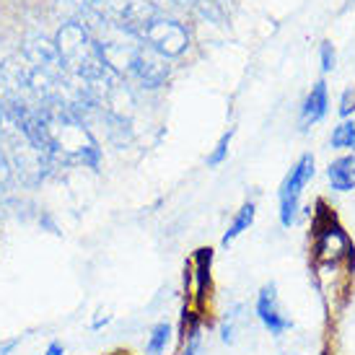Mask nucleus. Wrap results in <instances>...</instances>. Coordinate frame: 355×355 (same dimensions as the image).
Here are the masks:
<instances>
[{
	"label": "nucleus",
	"mask_w": 355,
	"mask_h": 355,
	"mask_svg": "<svg viewBox=\"0 0 355 355\" xmlns=\"http://www.w3.org/2000/svg\"><path fill=\"white\" fill-rule=\"evenodd\" d=\"M42 125L52 161L99 171L101 148L86 119L68 107H42Z\"/></svg>",
	"instance_id": "obj_1"
},
{
	"label": "nucleus",
	"mask_w": 355,
	"mask_h": 355,
	"mask_svg": "<svg viewBox=\"0 0 355 355\" xmlns=\"http://www.w3.org/2000/svg\"><path fill=\"white\" fill-rule=\"evenodd\" d=\"M55 47L65 62V70L78 89H89L101 78H107L112 70L104 62L96 34L80 24V21H65L55 34Z\"/></svg>",
	"instance_id": "obj_2"
},
{
	"label": "nucleus",
	"mask_w": 355,
	"mask_h": 355,
	"mask_svg": "<svg viewBox=\"0 0 355 355\" xmlns=\"http://www.w3.org/2000/svg\"><path fill=\"white\" fill-rule=\"evenodd\" d=\"M135 37L166 60L184 55L189 47V31L184 29V24L177 19H168V16L158 13V10L150 19H146L140 24Z\"/></svg>",
	"instance_id": "obj_3"
},
{
	"label": "nucleus",
	"mask_w": 355,
	"mask_h": 355,
	"mask_svg": "<svg viewBox=\"0 0 355 355\" xmlns=\"http://www.w3.org/2000/svg\"><path fill=\"white\" fill-rule=\"evenodd\" d=\"M311 179H314V156L304 153L293 164V168L288 171V177L283 179V187H280V223L286 228L296 223L301 195H304V187Z\"/></svg>",
	"instance_id": "obj_4"
},
{
	"label": "nucleus",
	"mask_w": 355,
	"mask_h": 355,
	"mask_svg": "<svg viewBox=\"0 0 355 355\" xmlns=\"http://www.w3.org/2000/svg\"><path fill=\"white\" fill-rule=\"evenodd\" d=\"M91 6L101 21L125 31H132V34L138 31L143 21L150 19L158 10L148 0H91Z\"/></svg>",
	"instance_id": "obj_5"
},
{
	"label": "nucleus",
	"mask_w": 355,
	"mask_h": 355,
	"mask_svg": "<svg viewBox=\"0 0 355 355\" xmlns=\"http://www.w3.org/2000/svg\"><path fill=\"white\" fill-rule=\"evenodd\" d=\"M21 58L26 60L31 68L42 70V73H47V76H52V78L73 80L68 76V70H65V62H62V58H60L55 42H50L44 34H31V37H26L24 50H21Z\"/></svg>",
	"instance_id": "obj_6"
},
{
	"label": "nucleus",
	"mask_w": 355,
	"mask_h": 355,
	"mask_svg": "<svg viewBox=\"0 0 355 355\" xmlns=\"http://www.w3.org/2000/svg\"><path fill=\"white\" fill-rule=\"evenodd\" d=\"M128 78L135 80L143 89H161L168 78V60L150 50L148 44H143L132 68H130Z\"/></svg>",
	"instance_id": "obj_7"
},
{
	"label": "nucleus",
	"mask_w": 355,
	"mask_h": 355,
	"mask_svg": "<svg viewBox=\"0 0 355 355\" xmlns=\"http://www.w3.org/2000/svg\"><path fill=\"white\" fill-rule=\"evenodd\" d=\"M254 311L259 316V322L265 324V329L270 335H286L288 329H291V319L283 314V309H280V298H277V286L275 283H267L262 286V291L257 293V304H254Z\"/></svg>",
	"instance_id": "obj_8"
},
{
	"label": "nucleus",
	"mask_w": 355,
	"mask_h": 355,
	"mask_svg": "<svg viewBox=\"0 0 355 355\" xmlns=\"http://www.w3.org/2000/svg\"><path fill=\"white\" fill-rule=\"evenodd\" d=\"M329 112V94H327V83L324 80H316L309 96L304 99V107H301V125L309 128V125H316L322 122Z\"/></svg>",
	"instance_id": "obj_9"
},
{
	"label": "nucleus",
	"mask_w": 355,
	"mask_h": 355,
	"mask_svg": "<svg viewBox=\"0 0 355 355\" xmlns=\"http://www.w3.org/2000/svg\"><path fill=\"white\" fill-rule=\"evenodd\" d=\"M327 179L335 192H353L355 189V153L335 158L327 168Z\"/></svg>",
	"instance_id": "obj_10"
},
{
	"label": "nucleus",
	"mask_w": 355,
	"mask_h": 355,
	"mask_svg": "<svg viewBox=\"0 0 355 355\" xmlns=\"http://www.w3.org/2000/svg\"><path fill=\"white\" fill-rule=\"evenodd\" d=\"M254 216H257V205L254 202H247V205H241V210H239L236 216H234V220L228 223L226 234H223V239H220V244L223 247H228L231 241H236L244 231H249V226L254 223Z\"/></svg>",
	"instance_id": "obj_11"
},
{
	"label": "nucleus",
	"mask_w": 355,
	"mask_h": 355,
	"mask_svg": "<svg viewBox=\"0 0 355 355\" xmlns=\"http://www.w3.org/2000/svg\"><path fill=\"white\" fill-rule=\"evenodd\" d=\"M168 343H171V324L158 322V324L150 329L148 343H146V355H164Z\"/></svg>",
	"instance_id": "obj_12"
},
{
	"label": "nucleus",
	"mask_w": 355,
	"mask_h": 355,
	"mask_svg": "<svg viewBox=\"0 0 355 355\" xmlns=\"http://www.w3.org/2000/svg\"><path fill=\"white\" fill-rule=\"evenodd\" d=\"M329 146L337 150H353L355 153V122H350V119L340 122L329 138Z\"/></svg>",
	"instance_id": "obj_13"
},
{
	"label": "nucleus",
	"mask_w": 355,
	"mask_h": 355,
	"mask_svg": "<svg viewBox=\"0 0 355 355\" xmlns=\"http://www.w3.org/2000/svg\"><path fill=\"white\" fill-rule=\"evenodd\" d=\"M231 140H234V130H228V132H223V135H220L218 146L213 148V153L207 156V166L216 168V166H220V164L226 161V158H228V148H231Z\"/></svg>",
	"instance_id": "obj_14"
},
{
	"label": "nucleus",
	"mask_w": 355,
	"mask_h": 355,
	"mask_svg": "<svg viewBox=\"0 0 355 355\" xmlns=\"http://www.w3.org/2000/svg\"><path fill=\"white\" fill-rule=\"evenodd\" d=\"M239 322H241V306H236L231 314L226 316V322L220 327V337H223V343H234L236 340V329H239Z\"/></svg>",
	"instance_id": "obj_15"
},
{
	"label": "nucleus",
	"mask_w": 355,
	"mask_h": 355,
	"mask_svg": "<svg viewBox=\"0 0 355 355\" xmlns=\"http://www.w3.org/2000/svg\"><path fill=\"white\" fill-rule=\"evenodd\" d=\"M200 347H202V332H200V324H195L189 329V335L184 337V350H182V355H200Z\"/></svg>",
	"instance_id": "obj_16"
},
{
	"label": "nucleus",
	"mask_w": 355,
	"mask_h": 355,
	"mask_svg": "<svg viewBox=\"0 0 355 355\" xmlns=\"http://www.w3.org/2000/svg\"><path fill=\"white\" fill-rule=\"evenodd\" d=\"M319 58H322V70H324V73L335 70L337 55H335V47H332V42H322V47H319Z\"/></svg>",
	"instance_id": "obj_17"
},
{
	"label": "nucleus",
	"mask_w": 355,
	"mask_h": 355,
	"mask_svg": "<svg viewBox=\"0 0 355 355\" xmlns=\"http://www.w3.org/2000/svg\"><path fill=\"white\" fill-rule=\"evenodd\" d=\"M10 179H13V168H10L8 156H6V150H3V146H0V189L8 187Z\"/></svg>",
	"instance_id": "obj_18"
},
{
	"label": "nucleus",
	"mask_w": 355,
	"mask_h": 355,
	"mask_svg": "<svg viewBox=\"0 0 355 355\" xmlns=\"http://www.w3.org/2000/svg\"><path fill=\"white\" fill-rule=\"evenodd\" d=\"M21 340H24V337H10V340H6V343L0 345V355H10L21 345Z\"/></svg>",
	"instance_id": "obj_19"
},
{
	"label": "nucleus",
	"mask_w": 355,
	"mask_h": 355,
	"mask_svg": "<svg viewBox=\"0 0 355 355\" xmlns=\"http://www.w3.org/2000/svg\"><path fill=\"white\" fill-rule=\"evenodd\" d=\"M42 355H65V345L58 343V340H52L50 345H47V350H44Z\"/></svg>",
	"instance_id": "obj_20"
},
{
	"label": "nucleus",
	"mask_w": 355,
	"mask_h": 355,
	"mask_svg": "<svg viewBox=\"0 0 355 355\" xmlns=\"http://www.w3.org/2000/svg\"><path fill=\"white\" fill-rule=\"evenodd\" d=\"M109 319H112V316H96L94 324H91V329H101L104 324H109Z\"/></svg>",
	"instance_id": "obj_21"
},
{
	"label": "nucleus",
	"mask_w": 355,
	"mask_h": 355,
	"mask_svg": "<svg viewBox=\"0 0 355 355\" xmlns=\"http://www.w3.org/2000/svg\"><path fill=\"white\" fill-rule=\"evenodd\" d=\"M177 3H182V6H192L195 0H177Z\"/></svg>",
	"instance_id": "obj_22"
},
{
	"label": "nucleus",
	"mask_w": 355,
	"mask_h": 355,
	"mask_svg": "<svg viewBox=\"0 0 355 355\" xmlns=\"http://www.w3.org/2000/svg\"><path fill=\"white\" fill-rule=\"evenodd\" d=\"M148 3H153V6H156V8H158V6H161V3H164V0H148Z\"/></svg>",
	"instance_id": "obj_23"
},
{
	"label": "nucleus",
	"mask_w": 355,
	"mask_h": 355,
	"mask_svg": "<svg viewBox=\"0 0 355 355\" xmlns=\"http://www.w3.org/2000/svg\"><path fill=\"white\" fill-rule=\"evenodd\" d=\"M350 3H355V0H350Z\"/></svg>",
	"instance_id": "obj_24"
}]
</instances>
